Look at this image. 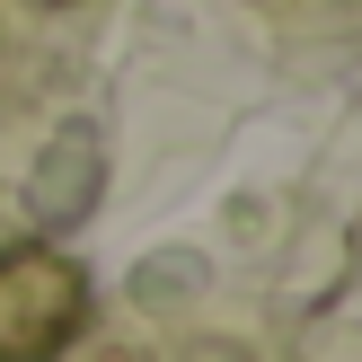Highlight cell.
Returning <instances> with one entry per match:
<instances>
[{
	"instance_id": "cell-1",
	"label": "cell",
	"mask_w": 362,
	"mask_h": 362,
	"mask_svg": "<svg viewBox=\"0 0 362 362\" xmlns=\"http://www.w3.org/2000/svg\"><path fill=\"white\" fill-rule=\"evenodd\" d=\"M88 327V265L71 247H0V362H53Z\"/></svg>"
}]
</instances>
